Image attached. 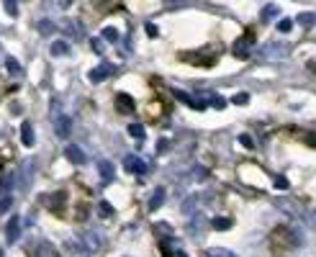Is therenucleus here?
I'll return each instance as SVG.
<instances>
[{"label":"nucleus","mask_w":316,"mask_h":257,"mask_svg":"<svg viewBox=\"0 0 316 257\" xmlns=\"http://www.w3.org/2000/svg\"><path fill=\"white\" fill-rule=\"evenodd\" d=\"M52 116H54V134H57L59 139H67L70 131H72V118L67 113L59 111V103L57 100L52 103Z\"/></svg>","instance_id":"nucleus-1"},{"label":"nucleus","mask_w":316,"mask_h":257,"mask_svg":"<svg viewBox=\"0 0 316 257\" xmlns=\"http://www.w3.org/2000/svg\"><path fill=\"white\" fill-rule=\"evenodd\" d=\"M124 168H126V172H131V175H144L149 168H147V162L142 160V157H137V155H129L126 160H124Z\"/></svg>","instance_id":"nucleus-2"},{"label":"nucleus","mask_w":316,"mask_h":257,"mask_svg":"<svg viewBox=\"0 0 316 257\" xmlns=\"http://www.w3.org/2000/svg\"><path fill=\"white\" fill-rule=\"evenodd\" d=\"M116 72V67L113 65H108V62H103V65H98L93 72H90L87 75V78H90V83H103L105 78H111V75Z\"/></svg>","instance_id":"nucleus-3"},{"label":"nucleus","mask_w":316,"mask_h":257,"mask_svg":"<svg viewBox=\"0 0 316 257\" xmlns=\"http://www.w3.org/2000/svg\"><path fill=\"white\" fill-rule=\"evenodd\" d=\"M18 237H21V219L18 216H13L8 224H5V242H18Z\"/></svg>","instance_id":"nucleus-4"},{"label":"nucleus","mask_w":316,"mask_h":257,"mask_svg":"<svg viewBox=\"0 0 316 257\" xmlns=\"http://www.w3.org/2000/svg\"><path fill=\"white\" fill-rule=\"evenodd\" d=\"M65 157H67L72 165H85V152H82V149H80L78 144H67Z\"/></svg>","instance_id":"nucleus-5"},{"label":"nucleus","mask_w":316,"mask_h":257,"mask_svg":"<svg viewBox=\"0 0 316 257\" xmlns=\"http://www.w3.org/2000/svg\"><path fill=\"white\" fill-rule=\"evenodd\" d=\"M116 105H118L121 113H134V108H137V105H134V98L129 93H118L116 95Z\"/></svg>","instance_id":"nucleus-6"},{"label":"nucleus","mask_w":316,"mask_h":257,"mask_svg":"<svg viewBox=\"0 0 316 257\" xmlns=\"http://www.w3.org/2000/svg\"><path fill=\"white\" fill-rule=\"evenodd\" d=\"M98 172H100V180H103V183H111V180L116 177L113 162H108V160H100V162H98Z\"/></svg>","instance_id":"nucleus-7"},{"label":"nucleus","mask_w":316,"mask_h":257,"mask_svg":"<svg viewBox=\"0 0 316 257\" xmlns=\"http://www.w3.org/2000/svg\"><path fill=\"white\" fill-rule=\"evenodd\" d=\"M273 237H283L285 245H288V250H296V247H298V237H296L291 229H285V226H280V229H278Z\"/></svg>","instance_id":"nucleus-8"},{"label":"nucleus","mask_w":316,"mask_h":257,"mask_svg":"<svg viewBox=\"0 0 316 257\" xmlns=\"http://www.w3.org/2000/svg\"><path fill=\"white\" fill-rule=\"evenodd\" d=\"M34 139H36V134H34V126L28 124V121H26V124L21 126V142H23L26 147H34Z\"/></svg>","instance_id":"nucleus-9"},{"label":"nucleus","mask_w":316,"mask_h":257,"mask_svg":"<svg viewBox=\"0 0 316 257\" xmlns=\"http://www.w3.org/2000/svg\"><path fill=\"white\" fill-rule=\"evenodd\" d=\"M164 195H167V193H164V188H157V190L152 193V198H149V208H152V211L162 208V203H164Z\"/></svg>","instance_id":"nucleus-10"},{"label":"nucleus","mask_w":316,"mask_h":257,"mask_svg":"<svg viewBox=\"0 0 316 257\" xmlns=\"http://www.w3.org/2000/svg\"><path fill=\"white\" fill-rule=\"evenodd\" d=\"M211 224H214V229H219V232H227V229H232V219L229 216H216L214 221H211Z\"/></svg>","instance_id":"nucleus-11"},{"label":"nucleus","mask_w":316,"mask_h":257,"mask_svg":"<svg viewBox=\"0 0 316 257\" xmlns=\"http://www.w3.org/2000/svg\"><path fill=\"white\" fill-rule=\"evenodd\" d=\"M175 98H177V100H183V103H188L190 108H198V111L203 108V103H201V100H195V98H190L188 93H175Z\"/></svg>","instance_id":"nucleus-12"},{"label":"nucleus","mask_w":316,"mask_h":257,"mask_svg":"<svg viewBox=\"0 0 316 257\" xmlns=\"http://www.w3.org/2000/svg\"><path fill=\"white\" fill-rule=\"evenodd\" d=\"M129 134H131L134 139H144V134H147V131H144L142 124H129Z\"/></svg>","instance_id":"nucleus-13"},{"label":"nucleus","mask_w":316,"mask_h":257,"mask_svg":"<svg viewBox=\"0 0 316 257\" xmlns=\"http://www.w3.org/2000/svg\"><path fill=\"white\" fill-rule=\"evenodd\" d=\"M70 52V44L67 41H54L52 44V54H67Z\"/></svg>","instance_id":"nucleus-14"},{"label":"nucleus","mask_w":316,"mask_h":257,"mask_svg":"<svg viewBox=\"0 0 316 257\" xmlns=\"http://www.w3.org/2000/svg\"><path fill=\"white\" fill-rule=\"evenodd\" d=\"M249 44H252V41H249V36H244L242 41L237 44V49H234V52H237V54H242V57H247V52H249Z\"/></svg>","instance_id":"nucleus-15"},{"label":"nucleus","mask_w":316,"mask_h":257,"mask_svg":"<svg viewBox=\"0 0 316 257\" xmlns=\"http://www.w3.org/2000/svg\"><path fill=\"white\" fill-rule=\"evenodd\" d=\"M36 257H59V255H57V250H54V247L41 245V247H39V252H36Z\"/></svg>","instance_id":"nucleus-16"},{"label":"nucleus","mask_w":316,"mask_h":257,"mask_svg":"<svg viewBox=\"0 0 316 257\" xmlns=\"http://www.w3.org/2000/svg\"><path fill=\"white\" fill-rule=\"evenodd\" d=\"M98 214H100L103 219H108V216L113 214V208H111V203H108V201H100V203H98Z\"/></svg>","instance_id":"nucleus-17"},{"label":"nucleus","mask_w":316,"mask_h":257,"mask_svg":"<svg viewBox=\"0 0 316 257\" xmlns=\"http://www.w3.org/2000/svg\"><path fill=\"white\" fill-rule=\"evenodd\" d=\"M10 206H13V195H10V193H5L3 198H0V214H5V211H10Z\"/></svg>","instance_id":"nucleus-18"},{"label":"nucleus","mask_w":316,"mask_h":257,"mask_svg":"<svg viewBox=\"0 0 316 257\" xmlns=\"http://www.w3.org/2000/svg\"><path fill=\"white\" fill-rule=\"evenodd\" d=\"M155 232H157L159 237H172V229H170V224H164V221L155 226Z\"/></svg>","instance_id":"nucleus-19"},{"label":"nucleus","mask_w":316,"mask_h":257,"mask_svg":"<svg viewBox=\"0 0 316 257\" xmlns=\"http://www.w3.org/2000/svg\"><path fill=\"white\" fill-rule=\"evenodd\" d=\"M298 21L304 23V26H314V23H316V13H304V16H301Z\"/></svg>","instance_id":"nucleus-20"},{"label":"nucleus","mask_w":316,"mask_h":257,"mask_svg":"<svg viewBox=\"0 0 316 257\" xmlns=\"http://www.w3.org/2000/svg\"><path fill=\"white\" fill-rule=\"evenodd\" d=\"M3 5H5V10L10 13V16H16V13H18V5H16V0H3Z\"/></svg>","instance_id":"nucleus-21"},{"label":"nucleus","mask_w":316,"mask_h":257,"mask_svg":"<svg viewBox=\"0 0 316 257\" xmlns=\"http://www.w3.org/2000/svg\"><path fill=\"white\" fill-rule=\"evenodd\" d=\"M5 62H8V70H10L13 75H18V72H21V67L16 65V59H13V57H8V59H5Z\"/></svg>","instance_id":"nucleus-22"},{"label":"nucleus","mask_w":316,"mask_h":257,"mask_svg":"<svg viewBox=\"0 0 316 257\" xmlns=\"http://www.w3.org/2000/svg\"><path fill=\"white\" fill-rule=\"evenodd\" d=\"M247 100H249V95H247V93H237V95H234V103H237V105H244Z\"/></svg>","instance_id":"nucleus-23"},{"label":"nucleus","mask_w":316,"mask_h":257,"mask_svg":"<svg viewBox=\"0 0 316 257\" xmlns=\"http://www.w3.org/2000/svg\"><path fill=\"white\" fill-rule=\"evenodd\" d=\"M239 142H242L247 149H252V147H254V142H252V137H249V134H242V137H239Z\"/></svg>","instance_id":"nucleus-24"},{"label":"nucleus","mask_w":316,"mask_h":257,"mask_svg":"<svg viewBox=\"0 0 316 257\" xmlns=\"http://www.w3.org/2000/svg\"><path fill=\"white\" fill-rule=\"evenodd\" d=\"M211 257H234V255L227 250H211Z\"/></svg>","instance_id":"nucleus-25"},{"label":"nucleus","mask_w":316,"mask_h":257,"mask_svg":"<svg viewBox=\"0 0 316 257\" xmlns=\"http://www.w3.org/2000/svg\"><path fill=\"white\" fill-rule=\"evenodd\" d=\"M103 36H105V39H113V41L118 39V34H116V28H105V31H103Z\"/></svg>","instance_id":"nucleus-26"},{"label":"nucleus","mask_w":316,"mask_h":257,"mask_svg":"<svg viewBox=\"0 0 316 257\" xmlns=\"http://www.w3.org/2000/svg\"><path fill=\"white\" fill-rule=\"evenodd\" d=\"M275 188L285 190V188H288V180H285V177H275Z\"/></svg>","instance_id":"nucleus-27"},{"label":"nucleus","mask_w":316,"mask_h":257,"mask_svg":"<svg viewBox=\"0 0 316 257\" xmlns=\"http://www.w3.org/2000/svg\"><path fill=\"white\" fill-rule=\"evenodd\" d=\"M211 103H214L216 108H224V105H227V100H224V98H214V100H211Z\"/></svg>","instance_id":"nucleus-28"},{"label":"nucleus","mask_w":316,"mask_h":257,"mask_svg":"<svg viewBox=\"0 0 316 257\" xmlns=\"http://www.w3.org/2000/svg\"><path fill=\"white\" fill-rule=\"evenodd\" d=\"M157 152H159V155H162V152H167V142H164V139L159 142V147H157Z\"/></svg>","instance_id":"nucleus-29"},{"label":"nucleus","mask_w":316,"mask_h":257,"mask_svg":"<svg viewBox=\"0 0 316 257\" xmlns=\"http://www.w3.org/2000/svg\"><path fill=\"white\" fill-rule=\"evenodd\" d=\"M177 257H188V255H185V252H177Z\"/></svg>","instance_id":"nucleus-30"},{"label":"nucleus","mask_w":316,"mask_h":257,"mask_svg":"<svg viewBox=\"0 0 316 257\" xmlns=\"http://www.w3.org/2000/svg\"><path fill=\"white\" fill-rule=\"evenodd\" d=\"M314 72H316V62H314Z\"/></svg>","instance_id":"nucleus-31"},{"label":"nucleus","mask_w":316,"mask_h":257,"mask_svg":"<svg viewBox=\"0 0 316 257\" xmlns=\"http://www.w3.org/2000/svg\"><path fill=\"white\" fill-rule=\"evenodd\" d=\"M0 257H3V252H0Z\"/></svg>","instance_id":"nucleus-32"}]
</instances>
